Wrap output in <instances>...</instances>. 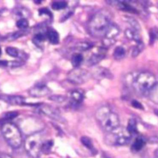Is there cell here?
Here are the masks:
<instances>
[{
	"instance_id": "cell-1",
	"label": "cell",
	"mask_w": 158,
	"mask_h": 158,
	"mask_svg": "<svg viewBox=\"0 0 158 158\" xmlns=\"http://www.w3.org/2000/svg\"><path fill=\"white\" fill-rule=\"evenodd\" d=\"M112 14L107 9L96 12L88 23L89 33L95 38H103L112 23Z\"/></svg>"
},
{
	"instance_id": "cell-2",
	"label": "cell",
	"mask_w": 158,
	"mask_h": 158,
	"mask_svg": "<svg viewBox=\"0 0 158 158\" xmlns=\"http://www.w3.org/2000/svg\"><path fill=\"white\" fill-rule=\"evenodd\" d=\"M95 117L101 128L107 133L113 132L119 127L118 115L107 106L99 107L96 112Z\"/></svg>"
},
{
	"instance_id": "cell-3",
	"label": "cell",
	"mask_w": 158,
	"mask_h": 158,
	"mask_svg": "<svg viewBox=\"0 0 158 158\" xmlns=\"http://www.w3.org/2000/svg\"><path fill=\"white\" fill-rule=\"evenodd\" d=\"M156 84L157 80L155 75L148 71L139 72L132 81L134 89L141 93L149 92L156 86Z\"/></svg>"
},
{
	"instance_id": "cell-4",
	"label": "cell",
	"mask_w": 158,
	"mask_h": 158,
	"mask_svg": "<svg viewBox=\"0 0 158 158\" xmlns=\"http://www.w3.org/2000/svg\"><path fill=\"white\" fill-rule=\"evenodd\" d=\"M41 132H36L28 135L24 143V148L31 158H40L42 154V147L45 141Z\"/></svg>"
},
{
	"instance_id": "cell-5",
	"label": "cell",
	"mask_w": 158,
	"mask_h": 158,
	"mask_svg": "<svg viewBox=\"0 0 158 158\" xmlns=\"http://www.w3.org/2000/svg\"><path fill=\"white\" fill-rule=\"evenodd\" d=\"M2 135L7 143L12 148H19L22 143V133L18 127L11 122L4 123L1 128Z\"/></svg>"
},
{
	"instance_id": "cell-6",
	"label": "cell",
	"mask_w": 158,
	"mask_h": 158,
	"mask_svg": "<svg viewBox=\"0 0 158 158\" xmlns=\"http://www.w3.org/2000/svg\"><path fill=\"white\" fill-rule=\"evenodd\" d=\"M90 73L84 69L76 68L70 70L67 74V80L75 85H80L88 80Z\"/></svg>"
},
{
	"instance_id": "cell-7",
	"label": "cell",
	"mask_w": 158,
	"mask_h": 158,
	"mask_svg": "<svg viewBox=\"0 0 158 158\" xmlns=\"http://www.w3.org/2000/svg\"><path fill=\"white\" fill-rule=\"evenodd\" d=\"M106 142L112 145L122 146L128 143L130 141V135H127L123 133H109L106 136Z\"/></svg>"
},
{
	"instance_id": "cell-8",
	"label": "cell",
	"mask_w": 158,
	"mask_h": 158,
	"mask_svg": "<svg viewBox=\"0 0 158 158\" xmlns=\"http://www.w3.org/2000/svg\"><path fill=\"white\" fill-rule=\"evenodd\" d=\"M51 93L50 89L44 84L38 83L33 86L29 90V94L30 96L36 98L44 97L49 94Z\"/></svg>"
},
{
	"instance_id": "cell-9",
	"label": "cell",
	"mask_w": 158,
	"mask_h": 158,
	"mask_svg": "<svg viewBox=\"0 0 158 158\" xmlns=\"http://www.w3.org/2000/svg\"><path fill=\"white\" fill-rule=\"evenodd\" d=\"M41 112L45 115L56 120H62L59 112L55 108L49 105H41L40 107Z\"/></svg>"
},
{
	"instance_id": "cell-10",
	"label": "cell",
	"mask_w": 158,
	"mask_h": 158,
	"mask_svg": "<svg viewBox=\"0 0 158 158\" xmlns=\"http://www.w3.org/2000/svg\"><path fill=\"white\" fill-rule=\"evenodd\" d=\"M0 99L11 105H23L25 104V98L21 96L1 94Z\"/></svg>"
},
{
	"instance_id": "cell-11",
	"label": "cell",
	"mask_w": 158,
	"mask_h": 158,
	"mask_svg": "<svg viewBox=\"0 0 158 158\" xmlns=\"http://www.w3.org/2000/svg\"><path fill=\"white\" fill-rule=\"evenodd\" d=\"M107 2L110 4L112 6L117 7L118 9L130 12L132 13H137V10L135 9L134 7H132L130 4L127 3L125 1H109Z\"/></svg>"
},
{
	"instance_id": "cell-12",
	"label": "cell",
	"mask_w": 158,
	"mask_h": 158,
	"mask_svg": "<svg viewBox=\"0 0 158 158\" xmlns=\"http://www.w3.org/2000/svg\"><path fill=\"white\" fill-rule=\"evenodd\" d=\"M120 28L119 26L117 24L112 22L102 38L109 40H115V38L120 34Z\"/></svg>"
},
{
	"instance_id": "cell-13",
	"label": "cell",
	"mask_w": 158,
	"mask_h": 158,
	"mask_svg": "<svg viewBox=\"0 0 158 158\" xmlns=\"http://www.w3.org/2000/svg\"><path fill=\"white\" fill-rule=\"evenodd\" d=\"M92 75L94 78L98 80L112 78V73L110 72L108 69L101 67L94 70Z\"/></svg>"
},
{
	"instance_id": "cell-14",
	"label": "cell",
	"mask_w": 158,
	"mask_h": 158,
	"mask_svg": "<svg viewBox=\"0 0 158 158\" xmlns=\"http://www.w3.org/2000/svg\"><path fill=\"white\" fill-rule=\"evenodd\" d=\"M105 55H106V52L104 49H101L98 50V52L93 54L88 59L87 61L88 65L92 66L97 64L104 58Z\"/></svg>"
},
{
	"instance_id": "cell-15",
	"label": "cell",
	"mask_w": 158,
	"mask_h": 158,
	"mask_svg": "<svg viewBox=\"0 0 158 158\" xmlns=\"http://www.w3.org/2000/svg\"><path fill=\"white\" fill-rule=\"evenodd\" d=\"M124 34L126 38L130 41H135L136 43L142 41L139 32L133 28H129L125 29L124 31Z\"/></svg>"
},
{
	"instance_id": "cell-16",
	"label": "cell",
	"mask_w": 158,
	"mask_h": 158,
	"mask_svg": "<svg viewBox=\"0 0 158 158\" xmlns=\"http://www.w3.org/2000/svg\"><path fill=\"white\" fill-rule=\"evenodd\" d=\"M70 96L73 102L76 104H80L84 99V92L81 89H73L71 91Z\"/></svg>"
},
{
	"instance_id": "cell-17",
	"label": "cell",
	"mask_w": 158,
	"mask_h": 158,
	"mask_svg": "<svg viewBox=\"0 0 158 158\" xmlns=\"http://www.w3.org/2000/svg\"><path fill=\"white\" fill-rule=\"evenodd\" d=\"M46 38L51 44H56L59 41V35L57 31L50 28L46 31Z\"/></svg>"
},
{
	"instance_id": "cell-18",
	"label": "cell",
	"mask_w": 158,
	"mask_h": 158,
	"mask_svg": "<svg viewBox=\"0 0 158 158\" xmlns=\"http://www.w3.org/2000/svg\"><path fill=\"white\" fill-rule=\"evenodd\" d=\"M127 131L130 134V136L136 135L138 133L137 124L135 118H131L129 120L127 127Z\"/></svg>"
},
{
	"instance_id": "cell-19",
	"label": "cell",
	"mask_w": 158,
	"mask_h": 158,
	"mask_svg": "<svg viewBox=\"0 0 158 158\" xmlns=\"http://www.w3.org/2000/svg\"><path fill=\"white\" fill-rule=\"evenodd\" d=\"M27 33V29L20 30L17 31H15V32H13L12 33H10V34L7 35L5 37V39L7 41H14V40H15L16 39L23 36V35H25Z\"/></svg>"
},
{
	"instance_id": "cell-20",
	"label": "cell",
	"mask_w": 158,
	"mask_h": 158,
	"mask_svg": "<svg viewBox=\"0 0 158 158\" xmlns=\"http://www.w3.org/2000/svg\"><path fill=\"white\" fill-rule=\"evenodd\" d=\"M126 55V50L122 46H117L115 48L113 56L116 60H122L123 59Z\"/></svg>"
},
{
	"instance_id": "cell-21",
	"label": "cell",
	"mask_w": 158,
	"mask_h": 158,
	"mask_svg": "<svg viewBox=\"0 0 158 158\" xmlns=\"http://www.w3.org/2000/svg\"><path fill=\"white\" fill-rule=\"evenodd\" d=\"M93 46V44L87 41H81L78 43L75 46V49L80 51H85L91 49Z\"/></svg>"
},
{
	"instance_id": "cell-22",
	"label": "cell",
	"mask_w": 158,
	"mask_h": 158,
	"mask_svg": "<svg viewBox=\"0 0 158 158\" xmlns=\"http://www.w3.org/2000/svg\"><path fill=\"white\" fill-rule=\"evenodd\" d=\"M83 61V56L80 53H75L71 58V63L74 67H78Z\"/></svg>"
},
{
	"instance_id": "cell-23",
	"label": "cell",
	"mask_w": 158,
	"mask_h": 158,
	"mask_svg": "<svg viewBox=\"0 0 158 158\" xmlns=\"http://www.w3.org/2000/svg\"><path fill=\"white\" fill-rule=\"evenodd\" d=\"M144 144H145L144 139L143 138L139 137L135 140V141L132 144L131 148L133 149V150L135 151H140L144 147Z\"/></svg>"
},
{
	"instance_id": "cell-24",
	"label": "cell",
	"mask_w": 158,
	"mask_h": 158,
	"mask_svg": "<svg viewBox=\"0 0 158 158\" xmlns=\"http://www.w3.org/2000/svg\"><path fill=\"white\" fill-rule=\"evenodd\" d=\"M144 44L142 41L136 43V45L133 48L131 52V56L133 57H137L144 49Z\"/></svg>"
},
{
	"instance_id": "cell-25",
	"label": "cell",
	"mask_w": 158,
	"mask_h": 158,
	"mask_svg": "<svg viewBox=\"0 0 158 158\" xmlns=\"http://www.w3.org/2000/svg\"><path fill=\"white\" fill-rule=\"evenodd\" d=\"M67 6V2L64 1H54L51 4V7H52V9L56 10H59L61 9H64Z\"/></svg>"
},
{
	"instance_id": "cell-26",
	"label": "cell",
	"mask_w": 158,
	"mask_h": 158,
	"mask_svg": "<svg viewBox=\"0 0 158 158\" xmlns=\"http://www.w3.org/2000/svg\"><path fill=\"white\" fill-rule=\"evenodd\" d=\"M127 21L130 25L131 28H133L139 32L140 31L141 27H140V25H139V23L138 22V21H136V20H135L133 17H127Z\"/></svg>"
},
{
	"instance_id": "cell-27",
	"label": "cell",
	"mask_w": 158,
	"mask_h": 158,
	"mask_svg": "<svg viewBox=\"0 0 158 158\" xmlns=\"http://www.w3.org/2000/svg\"><path fill=\"white\" fill-rule=\"evenodd\" d=\"M81 142L85 147H86L88 149H89L91 151H93L94 150L93 143L89 138L87 136H82L81 138Z\"/></svg>"
},
{
	"instance_id": "cell-28",
	"label": "cell",
	"mask_w": 158,
	"mask_h": 158,
	"mask_svg": "<svg viewBox=\"0 0 158 158\" xmlns=\"http://www.w3.org/2000/svg\"><path fill=\"white\" fill-rule=\"evenodd\" d=\"M53 146V141L51 139H49V140H46L44 143H43V147H42V153L43 154H48L50 151H51V149L52 148Z\"/></svg>"
},
{
	"instance_id": "cell-29",
	"label": "cell",
	"mask_w": 158,
	"mask_h": 158,
	"mask_svg": "<svg viewBox=\"0 0 158 158\" xmlns=\"http://www.w3.org/2000/svg\"><path fill=\"white\" fill-rule=\"evenodd\" d=\"M28 21L25 18H21L16 22V26L20 29L25 30L28 27Z\"/></svg>"
},
{
	"instance_id": "cell-30",
	"label": "cell",
	"mask_w": 158,
	"mask_h": 158,
	"mask_svg": "<svg viewBox=\"0 0 158 158\" xmlns=\"http://www.w3.org/2000/svg\"><path fill=\"white\" fill-rule=\"evenodd\" d=\"M46 38V35L42 33H38L34 36L33 41L35 44H39L40 43H41L44 41H45Z\"/></svg>"
},
{
	"instance_id": "cell-31",
	"label": "cell",
	"mask_w": 158,
	"mask_h": 158,
	"mask_svg": "<svg viewBox=\"0 0 158 158\" xmlns=\"http://www.w3.org/2000/svg\"><path fill=\"white\" fill-rule=\"evenodd\" d=\"M6 53L10 57H17L19 56V51L17 48L14 47H7L6 48Z\"/></svg>"
},
{
	"instance_id": "cell-32",
	"label": "cell",
	"mask_w": 158,
	"mask_h": 158,
	"mask_svg": "<svg viewBox=\"0 0 158 158\" xmlns=\"http://www.w3.org/2000/svg\"><path fill=\"white\" fill-rule=\"evenodd\" d=\"M49 99L56 102H63L64 101H65L66 98L61 95H51L49 97Z\"/></svg>"
},
{
	"instance_id": "cell-33",
	"label": "cell",
	"mask_w": 158,
	"mask_h": 158,
	"mask_svg": "<svg viewBox=\"0 0 158 158\" xmlns=\"http://www.w3.org/2000/svg\"><path fill=\"white\" fill-rule=\"evenodd\" d=\"M18 115V112H15V111H11V112H8L5 113L3 115V117L4 119L6 120H10V119H13L17 117Z\"/></svg>"
},
{
	"instance_id": "cell-34",
	"label": "cell",
	"mask_w": 158,
	"mask_h": 158,
	"mask_svg": "<svg viewBox=\"0 0 158 158\" xmlns=\"http://www.w3.org/2000/svg\"><path fill=\"white\" fill-rule=\"evenodd\" d=\"M39 14L40 15H46L50 17H52V14L51 12L46 8H41L39 9Z\"/></svg>"
},
{
	"instance_id": "cell-35",
	"label": "cell",
	"mask_w": 158,
	"mask_h": 158,
	"mask_svg": "<svg viewBox=\"0 0 158 158\" xmlns=\"http://www.w3.org/2000/svg\"><path fill=\"white\" fill-rule=\"evenodd\" d=\"M132 105H133V106L135 107L136 108L141 109H143V107L142 106V105L139 102H138L136 101H133V102H132Z\"/></svg>"
},
{
	"instance_id": "cell-36",
	"label": "cell",
	"mask_w": 158,
	"mask_h": 158,
	"mask_svg": "<svg viewBox=\"0 0 158 158\" xmlns=\"http://www.w3.org/2000/svg\"><path fill=\"white\" fill-rule=\"evenodd\" d=\"M0 158H12L10 155L5 154V153H1L0 154Z\"/></svg>"
},
{
	"instance_id": "cell-37",
	"label": "cell",
	"mask_w": 158,
	"mask_h": 158,
	"mask_svg": "<svg viewBox=\"0 0 158 158\" xmlns=\"http://www.w3.org/2000/svg\"><path fill=\"white\" fill-rule=\"evenodd\" d=\"M155 155L156 156V158H158V148L155 151Z\"/></svg>"
},
{
	"instance_id": "cell-38",
	"label": "cell",
	"mask_w": 158,
	"mask_h": 158,
	"mask_svg": "<svg viewBox=\"0 0 158 158\" xmlns=\"http://www.w3.org/2000/svg\"><path fill=\"white\" fill-rule=\"evenodd\" d=\"M1 52H2V51H1V48H0V56H1Z\"/></svg>"
},
{
	"instance_id": "cell-39",
	"label": "cell",
	"mask_w": 158,
	"mask_h": 158,
	"mask_svg": "<svg viewBox=\"0 0 158 158\" xmlns=\"http://www.w3.org/2000/svg\"><path fill=\"white\" fill-rule=\"evenodd\" d=\"M0 12H1V10H0Z\"/></svg>"
}]
</instances>
